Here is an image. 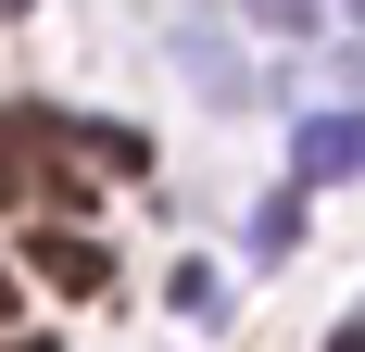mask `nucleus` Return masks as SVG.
Wrapping results in <instances>:
<instances>
[{"label":"nucleus","instance_id":"1","mask_svg":"<svg viewBox=\"0 0 365 352\" xmlns=\"http://www.w3.org/2000/svg\"><path fill=\"white\" fill-rule=\"evenodd\" d=\"M26 277H38V289H63V302H88V289H101L113 264H101L88 239H76V227H26Z\"/></svg>","mask_w":365,"mask_h":352},{"label":"nucleus","instance_id":"2","mask_svg":"<svg viewBox=\"0 0 365 352\" xmlns=\"http://www.w3.org/2000/svg\"><path fill=\"white\" fill-rule=\"evenodd\" d=\"M290 164H302V189H328V176H365V113H315L290 139Z\"/></svg>","mask_w":365,"mask_h":352},{"label":"nucleus","instance_id":"3","mask_svg":"<svg viewBox=\"0 0 365 352\" xmlns=\"http://www.w3.org/2000/svg\"><path fill=\"white\" fill-rule=\"evenodd\" d=\"M290 239H302V189H290V202H264V214H252V252H290Z\"/></svg>","mask_w":365,"mask_h":352},{"label":"nucleus","instance_id":"4","mask_svg":"<svg viewBox=\"0 0 365 352\" xmlns=\"http://www.w3.org/2000/svg\"><path fill=\"white\" fill-rule=\"evenodd\" d=\"M0 327H13V264H0Z\"/></svg>","mask_w":365,"mask_h":352},{"label":"nucleus","instance_id":"5","mask_svg":"<svg viewBox=\"0 0 365 352\" xmlns=\"http://www.w3.org/2000/svg\"><path fill=\"white\" fill-rule=\"evenodd\" d=\"M0 13H26V0H0Z\"/></svg>","mask_w":365,"mask_h":352},{"label":"nucleus","instance_id":"6","mask_svg":"<svg viewBox=\"0 0 365 352\" xmlns=\"http://www.w3.org/2000/svg\"><path fill=\"white\" fill-rule=\"evenodd\" d=\"M353 13H365V0H353Z\"/></svg>","mask_w":365,"mask_h":352},{"label":"nucleus","instance_id":"7","mask_svg":"<svg viewBox=\"0 0 365 352\" xmlns=\"http://www.w3.org/2000/svg\"><path fill=\"white\" fill-rule=\"evenodd\" d=\"M290 13H302V0H290Z\"/></svg>","mask_w":365,"mask_h":352}]
</instances>
